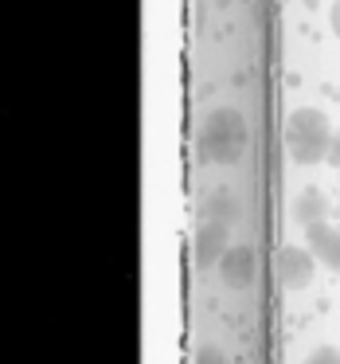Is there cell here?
<instances>
[{"mask_svg": "<svg viewBox=\"0 0 340 364\" xmlns=\"http://www.w3.org/2000/svg\"><path fill=\"white\" fill-rule=\"evenodd\" d=\"M215 270H219V278H223L227 290H251L254 274H258V270H254V251L251 247H231Z\"/></svg>", "mask_w": 340, "mask_h": 364, "instance_id": "4", "label": "cell"}, {"mask_svg": "<svg viewBox=\"0 0 340 364\" xmlns=\"http://www.w3.org/2000/svg\"><path fill=\"white\" fill-rule=\"evenodd\" d=\"M305 364H340V348L336 345H321L305 356Z\"/></svg>", "mask_w": 340, "mask_h": 364, "instance_id": "8", "label": "cell"}, {"mask_svg": "<svg viewBox=\"0 0 340 364\" xmlns=\"http://www.w3.org/2000/svg\"><path fill=\"white\" fill-rule=\"evenodd\" d=\"M196 364H231V360H227V356L219 353V348H199Z\"/></svg>", "mask_w": 340, "mask_h": 364, "instance_id": "9", "label": "cell"}, {"mask_svg": "<svg viewBox=\"0 0 340 364\" xmlns=\"http://www.w3.org/2000/svg\"><path fill=\"white\" fill-rule=\"evenodd\" d=\"M293 220L301 223V228H313V223L329 220V204H324V196L317 188H305L297 200H293Z\"/></svg>", "mask_w": 340, "mask_h": 364, "instance_id": "7", "label": "cell"}, {"mask_svg": "<svg viewBox=\"0 0 340 364\" xmlns=\"http://www.w3.org/2000/svg\"><path fill=\"white\" fill-rule=\"evenodd\" d=\"M199 149H204L207 161H219V165L235 161L238 153L246 149V126H243V118H238L235 110H215L212 118H207L204 134H199Z\"/></svg>", "mask_w": 340, "mask_h": 364, "instance_id": "2", "label": "cell"}, {"mask_svg": "<svg viewBox=\"0 0 340 364\" xmlns=\"http://www.w3.org/2000/svg\"><path fill=\"white\" fill-rule=\"evenodd\" d=\"M231 251V243H227V223L223 220H207L204 228H199V235H196V262L204 270H212V267H219L223 262V255Z\"/></svg>", "mask_w": 340, "mask_h": 364, "instance_id": "6", "label": "cell"}, {"mask_svg": "<svg viewBox=\"0 0 340 364\" xmlns=\"http://www.w3.org/2000/svg\"><path fill=\"white\" fill-rule=\"evenodd\" d=\"M329 20H332V32H336V40H340V0H336V4H332Z\"/></svg>", "mask_w": 340, "mask_h": 364, "instance_id": "11", "label": "cell"}, {"mask_svg": "<svg viewBox=\"0 0 340 364\" xmlns=\"http://www.w3.org/2000/svg\"><path fill=\"white\" fill-rule=\"evenodd\" d=\"M332 126L321 110L313 106H301L285 118V149L297 165H321L329 161V149H332Z\"/></svg>", "mask_w": 340, "mask_h": 364, "instance_id": "1", "label": "cell"}, {"mask_svg": "<svg viewBox=\"0 0 340 364\" xmlns=\"http://www.w3.org/2000/svg\"><path fill=\"white\" fill-rule=\"evenodd\" d=\"M329 165H332V168H340V129H336V137H332V149H329Z\"/></svg>", "mask_w": 340, "mask_h": 364, "instance_id": "10", "label": "cell"}, {"mask_svg": "<svg viewBox=\"0 0 340 364\" xmlns=\"http://www.w3.org/2000/svg\"><path fill=\"white\" fill-rule=\"evenodd\" d=\"M305 247L317 255V262L329 270H336L340 274V228L329 220L313 223V228H305Z\"/></svg>", "mask_w": 340, "mask_h": 364, "instance_id": "5", "label": "cell"}, {"mask_svg": "<svg viewBox=\"0 0 340 364\" xmlns=\"http://www.w3.org/2000/svg\"><path fill=\"white\" fill-rule=\"evenodd\" d=\"M278 278H282L285 290H305L313 282V270H317V255L309 247H297V243H285L278 251Z\"/></svg>", "mask_w": 340, "mask_h": 364, "instance_id": "3", "label": "cell"}]
</instances>
